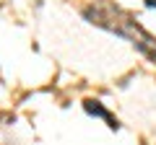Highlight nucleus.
I'll return each mask as SVG.
<instances>
[{"label":"nucleus","instance_id":"obj_1","mask_svg":"<svg viewBox=\"0 0 156 145\" xmlns=\"http://www.w3.org/2000/svg\"><path fill=\"white\" fill-rule=\"evenodd\" d=\"M86 112H89V114H96V117H104V119H109V114H107L104 109L99 106V101H86ZM109 122H112V119H109ZM112 127H117V122H112Z\"/></svg>","mask_w":156,"mask_h":145},{"label":"nucleus","instance_id":"obj_2","mask_svg":"<svg viewBox=\"0 0 156 145\" xmlns=\"http://www.w3.org/2000/svg\"><path fill=\"white\" fill-rule=\"evenodd\" d=\"M146 8H156V0H146Z\"/></svg>","mask_w":156,"mask_h":145}]
</instances>
